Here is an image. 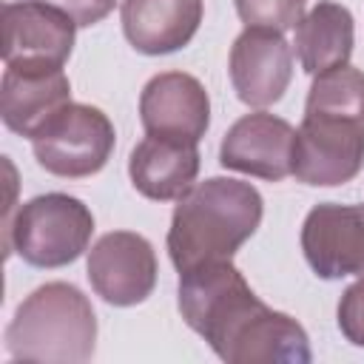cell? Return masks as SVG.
<instances>
[{"mask_svg": "<svg viewBox=\"0 0 364 364\" xmlns=\"http://www.w3.org/2000/svg\"><path fill=\"white\" fill-rule=\"evenodd\" d=\"M176 304L185 324L230 364H307L304 327L267 307L230 259L202 262L179 273Z\"/></svg>", "mask_w": 364, "mask_h": 364, "instance_id": "obj_1", "label": "cell"}, {"mask_svg": "<svg viewBox=\"0 0 364 364\" xmlns=\"http://www.w3.org/2000/svg\"><path fill=\"white\" fill-rule=\"evenodd\" d=\"M364 165V71L350 63L316 74L296 128L293 176L313 188H336Z\"/></svg>", "mask_w": 364, "mask_h": 364, "instance_id": "obj_2", "label": "cell"}, {"mask_svg": "<svg viewBox=\"0 0 364 364\" xmlns=\"http://www.w3.org/2000/svg\"><path fill=\"white\" fill-rule=\"evenodd\" d=\"M262 193L250 182L210 176L188 188L168 228V256L173 267L182 273L202 262L233 259L262 225Z\"/></svg>", "mask_w": 364, "mask_h": 364, "instance_id": "obj_3", "label": "cell"}, {"mask_svg": "<svg viewBox=\"0 0 364 364\" xmlns=\"http://www.w3.org/2000/svg\"><path fill=\"white\" fill-rule=\"evenodd\" d=\"M3 341L14 361L82 364L97 347V313L80 287L48 282L17 304Z\"/></svg>", "mask_w": 364, "mask_h": 364, "instance_id": "obj_4", "label": "cell"}, {"mask_svg": "<svg viewBox=\"0 0 364 364\" xmlns=\"http://www.w3.org/2000/svg\"><path fill=\"white\" fill-rule=\"evenodd\" d=\"M94 213L68 193H40L6 219V250L31 267H65L88 250Z\"/></svg>", "mask_w": 364, "mask_h": 364, "instance_id": "obj_5", "label": "cell"}, {"mask_svg": "<svg viewBox=\"0 0 364 364\" xmlns=\"http://www.w3.org/2000/svg\"><path fill=\"white\" fill-rule=\"evenodd\" d=\"M117 145V131L108 114L97 105H63L34 136L31 151L40 168L63 179H82L100 173Z\"/></svg>", "mask_w": 364, "mask_h": 364, "instance_id": "obj_6", "label": "cell"}, {"mask_svg": "<svg viewBox=\"0 0 364 364\" xmlns=\"http://www.w3.org/2000/svg\"><path fill=\"white\" fill-rule=\"evenodd\" d=\"M91 290L114 304H142L156 287V253L154 245L134 230H111L94 242L85 262Z\"/></svg>", "mask_w": 364, "mask_h": 364, "instance_id": "obj_7", "label": "cell"}, {"mask_svg": "<svg viewBox=\"0 0 364 364\" xmlns=\"http://www.w3.org/2000/svg\"><path fill=\"white\" fill-rule=\"evenodd\" d=\"M77 28L65 11L43 0H11L3 6V63L63 68Z\"/></svg>", "mask_w": 364, "mask_h": 364, "instance_id": "obj_8", "label": "cell"}, {"mask_svg": "<svg viewBox=\"0 0 364 364\" xmlns=\"http://www.w3.org/2000/svg\"><path fill=\"white\" fill-rule=\"evenodd\" d=\"M301 253L318 279H364V205H316L301 225Z\"/></svg>", "mask_w": 364, "mask_h": 364, "instance_id": "obj_9", "label": "cell"}, {"mask_svg": "<svg viewBox=\"0 0 364 364\" xmlns=\"http://www.w3.org/2000/svg\"><path fill=\"white\" fill-rule=\"evenodd\" d=\"M296 128L267 111H253L239 117L219 145V162L228 171L279 182L293 176Z\"/></svg>", "mask_w": 364, "mask_h": 364, "instance_id": "obj_10", "label": "cell"}, {"mask_svg": "<svg viewBox=\"0 0 364 364\" xmlns=\"http://www.w3.org/2000/svg\"><path fill=\"white\" fill-rule=\"evenodd\" d=\"M228 71L245 105L267 108L284 97L293 80V48L282 31L245 28L230 46Z\"/></svg>", "mask_w": 364, "mask_h": 364, "instance_id": "obj_11", "label": "cell"}, {"mask_svg": "<svg viewBox=\"0 0 364 364\" xmlns=\"http://www.w3.org/2000/svg\"><path fill=\"white\" fill-rule=\"evenodd\" d=\"M139 119L145 134L199 142L210 125L208 91L193 74L162 71L139 94Z\"/></svg>", "mask_w": 364, "mask_h": 364, "instance_id": "obj_12", "label": "cell"}, {"mask_svg": "<svg viewBox=\"0 0 364 364\" xmlns=\"http://www.w3.org/2000/svg\"><path fill=\"white\" fill-rule=\"evenodd\" d=\"M68 102L71 82L63 68L6 65L0 80V117L11 134L31 139Z\"/></svg>", "mask_w": 364, "mask_h": 364, "instance_id": "obj_13", "label": "cell"}, {"mask_svg": "<svg viewBox=\"0 0 364 364\" xmlns=\"http://www.w3.org/2000/svg\"><path fill=\"white\" fill-rule=\"evenodd\" d=\"M202 0H122V34L139 54L159 57L185 48L202 23Z\"/></svg>", "mask_w": 364, "mask_h": 364, "instance_id": "obj_14", "label": "cell"}, {"mask_svg": "<svg viewBox=\"0 0 364 364\" xmlns=\"http://www.w3.org/2000/svg\"><path fill=\"white\" fill-rule=\"evenodd\" d=\"M199 165L202 159L196 142L148 134L128 156V176L145 199L171 202L193 188Z\"/></svg>", "mask_w": 364, "mask_h": 364, "instance_id": "obj_15", "label": "cell"}, {"mask_svg": "<svg viewBox=\"0 0 364 364\" xmlns=\"http://www.w3.org/2000/svg\"><path fill=\"white\" fill-rule=\"evenodd\" d=\"M353 14L336 0H318L307 14H301L293 34L296 57L301 68L313 77L347 65L353 54Z\"/></svg>", "mask_w": 364, "mask_h": 364, "instance_id": "obj_16", "label": "cell"}, {"mask_svg": "<svg viewBox=\"0 0 364 364\" xmlns=\"http://www.w3.org/2000/svg\"><path fill=\"white\" fill-rule=\"evenodd\" d=\"M233 3L245 28L287 31L296 28V23L301 20L307 0H233Z\"/></svg>", "mask_w": 364, "mask_h": 364, "instance_id": "obj_17", "label": "cell"}, {"mask_svg": "<svg viewBox=\"0 0 364 364\" xmlns=\"http://www.w3.org/2000/svg\"><path fill=\"white\" fill-rule=\"evenodd\" d=\"M336 321H338L341 336L353 347H364V279L353 282L341 293L338 310H336Z\"/></svg>", "mask_w": 364, "mask_h": 364, "instance_id": "obj_18", "label": "cell"}, {"mask_svg": "<svg viewBox=\"0 0 364 364\" xmlns=\"http://www.w3.org/2000/svg\"><path fill=\"white\" fill-rule=\"evenodd\" d=\"M43 3H48V6H54V9H60V11H65L80 28L100 23V20L108 17V14L114 11V6H117V0H43Z\"/></svg>", "mask_w": 364, "mask_h": 364, "instance_id": "obj_19", "label": "cell"}]
</instances>
